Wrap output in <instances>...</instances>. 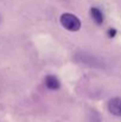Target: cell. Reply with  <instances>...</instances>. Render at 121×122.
<instances>
[{
  "mask_svg": "<svg viewBox=\"0 0 121 122\" xmlns=\"http://www.w3.org/2000/svg\"><path fill=\"white\" fill-rule=\"evenodd\" d=\"M61 24L64 29L69 31H79L81 29V21L80 19L71 14V13H64L61 15Z\"/></svg>",
  "mask_w": 121,
  "mask_h": 122,
  "instance_id": "1",
  "label": "cell"
},
{
  "mask_svg": "<svg viewBox=\"0 0 121 122\" xmlns=\"http://www.w3.org/2000/svg\"><path fill=\"white\" fill-rule=\"evenodd\" d=\"M107 36H108L109 38H114V37L116 36V30H115V29H109V30L107 31Z\"/></svg>",
  "mask_w": 121,
  "mask_h": 122,
  "instance_id": "5",
  "label": "cell"
},
{
  "mask_svg": "<svg viewBox=\"0 0 121 122\" xmlns=\"http://www.w3.org/2000/svg\"><path fill=\"white\" fill-rule=\"evenodd\" d=\"M108 110L115 116H121V98H112L108 102Z\"/></svg>",
  "mask_w": 121,
  "mask_h": 122,
  "instance_id": "2",
  "label": "cell"
},
{
  "mask_svg": "<svg viewBox=\"0 0 121 122\" xmlns=\"http://www.w3.org/2000/svg\"><path fill=\"white\" fill-rule=\"evenodd\" d=\"M90 15L93 18V20L97 24V25H101L103 23V14L102 12L97 8V7H91L90 10Z\"/></svg>",
  "mask_w": 121,
  "mask_h": 122,
  "instance_id": "4",
  "label": "cell"
},
{
  "mask_svg": "<svg viewBox=\"0 0 121 122\" xmlns=\"http://www.w3.org/2000/svg\"><path fill=\"white\" fill-rule=\"evenodd\" d=\"M45 85H46L50 90H57V89H59L61 83H59L57 77H55V76H52V75H49V76H46V78H45Z\"/></svg>",
  "mask_w": 121,
  "mask_h": 122,
  "instance_id": "3",
  "label": "cell"
}]
</instances>
